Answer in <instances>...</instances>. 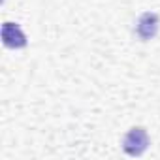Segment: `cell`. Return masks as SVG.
Returning <instances> with one entry per match:
<instances>
[{
  "label": "cell",
  "mask_w": 160,
  "mask_h": 160,
  "mask_svg": "<svg viewBox=\"0 0 160 160\" xmlns=\"http://www.w3.org/2000/svg\"><path fill=\"white\" fill-rule=\"evenodd\" d=\"M149 147V136L147 130L141 126H134L130 128L124 138H122V151L128 156H141Z\"/></svg>",
  "instance_id": "1"
},
{
  "label": "cell",
  "mask_w": 160,
  "mask_h": 160,
  "mask_svg": "<svg viewBox=\"0 0 160 160\" xmlns=\"http://www.w3.org/2000/svg\"><path fill=\"white\" fill-rule=\"evenodd\" d=\"M2 43L8 49H23L27 47V36L17 23L6 21L2 25Z\"/></svg>",
  "instance_id": "3"
},
{
  "label": "cell",
  "mask_w": 160,
  "mask_h": 160,
  "mask_svg": "<svg viewBox=\"0 0 160 160\" xmlns=\"http://www.w3.org/2000/svg\"><path fill=\"white\" fill-rule=\"evenodd\" d=\"M158 28H160V17L156 13H152V12H145L138 19L136 34L139 36V40L149 42V40H152L158 34Z\"/></svg>",
  "instance_id": "2"
}]
</instances>
